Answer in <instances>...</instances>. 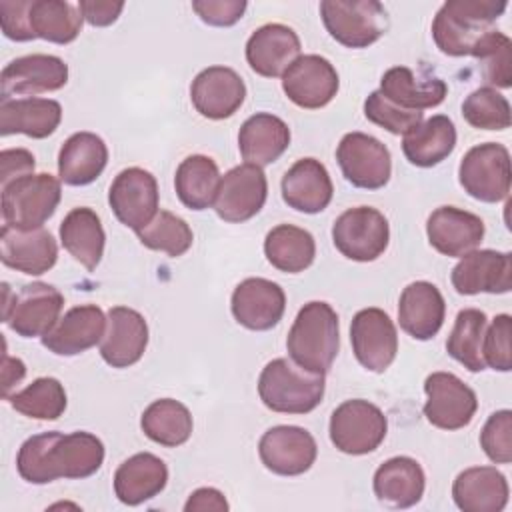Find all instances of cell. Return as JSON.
Segmentation results:
<instances>
[{"label": "cell", "mask_w": 512, "mask_h": 512, "mask_svg": "<svg viewBox=\"0 0 512 512\" xmlns=\"http://www.w3.org/2000/svg\"><path fill=\"white\" fill-rule=\"evenodd\" d=\"M0 260L16 272L40 276L56 264L58 244L44 228L20 230L4 224L0 230Z\"/></svg>", "instance_id": "obj_23"}, {"label": "cell", "mask_w": 512, "mask_h": 512, "mask_svg": "<svg viewBox=\"0 0 512 512\" xmlns=\"http://www.w3.org/2000/svg\"><path fill=\"white\" fill-rule=\"evenodd\" d=\"M192 414L190 410L174 400V398H160L146 406L140 418L142 432L156 444L166 448H176L188 442L192 436Z\"/></svg>", "instance_id": "obj_40"}, {"label": "cell", "mask_w": 512, "mask_h": 512, "mask_svg": "<svg viewBox=\"0 0 512 512\" xmlns=\"http://www.w3.org/2000/svg\"><path fill=\"white\" fill-rule=\"evenodd\" d=\"M444 316V296L432 282L416 280L402 290L398 300V322L408 336L416 340L434 338L444 324Z\"/></svg>", "instance_id": "obj_28"}, {"label": "cell", "mask_w": 512, "mask_h": 512, "mask_svg": "<svg viewBox=\"0 0 512 512\" xmlns=\"http://www.w3.org/2000/svg\"><path fill=\"white\" fill-rule=\"evenodd\" d=\"M36 160L26 148H4L0 152V186L10 184L22 176L34 174Z\"/></svg>", "instance_id": "obj_52"}, {"label": "cell", "mask_w": 512, "mask_h": 512, "mask_svg": "<svg viewBox=\"0 0 512 512\" xmlns=\"http://www.w3.org/2000/svg\"><path fill=\"white\" fill-rule=\"evenodd\" d=\"M300 48V38L290 26L278 22L264 24L246 42V62L256 74L278 78L300 56Z\"/></svg>", "instance_id": "obj_26"}, {"label": "cell", "mask_w": 512, "mask_h": 512, "mask_svg": "<svg viewBox=\"0 0 512 512\" xmlns=\"http://www.w3.org/2000/svg\"><path fill=\"white\" fill-rule=\"evenodd\" d=\"M60 242L64 250L86 270H96L106 244L100 216L86 206L72 208L60 224Z\"/></svg>", "instance_id": "obj_37"}, {"label": "cell", "mask_w": 512, "mask_h": 512, "mask_svg": "<svg viewBox=\"0 0 512 512\" xmlns=\"http://www.w3.org/2000/svg\"><path fill=\"white\" fill-rule=\"evenodd\" d=\"M328 430L332 444L340 452L362 456L374 452L384 442L388 420L376 404L354 398L334 408Z\"/></svg>", "instance_id": "obj_8"}, {"label": "cell", "mask_w": 512, "mask_h": 512, "mask_svg": "<svg viewBox=\"0 0 512 512\" xmlns=\"http://www.w3.org/2000/svg\"><path fill=\"white\" fill-rule=\"evenodd\" d=\"M104 444L92 432H42L22 442L16 470L30 484H48L58 478L82 480L100 470Z\"/></svg>", "instance_id": "obj_1"}, {"label": "cell", "mask_w": 512, "mask_h": 512, "mask_svg": "<svg viewBox=\"0 0 512 512\" xmlns=\"http://www.w3.org/2000/svg\"><path fill=\"white\" fill-rule=\"evenodd\" d=\"M246 98V84L228 66H208L196 74L190 100L196 112L208 120H224L238 112Z\"/></svg>", "instance_id": "obj_20"}, {"label": "cell", "mask_w": 512, "mask_h": 512, "mask_svg": "<svg viewBox=\"0 0 512 512\" xmlns=\"http://www.w3.org/2000/svg\"><path fill=\"white\" fill-rule=\"evenodd\" d=\"M480 446L494 464L512 462V412L498 410L488 416L480 432Z\"/></svg>", "instance_id": "obj_48"}, {"label": "cell", "mask_w": 512, "mask_h": 512, "mask_svg": "<svg viewBox=\"0 0 512 512\" xmlns=\"http://www.w3.org/2000/svg\"><path fill=\"white\" fill-rule=\"evenodd\" d=\"M106 330V316L96 304L70 308L50 332L42 336V346L56 356H76L96 346Z\"/></svg>", "instance_id": "obj_25"}, {"label": "cell", "mask_w": 512, "mask_h": 512, "mask_svg": "<svg viewBox=\"0 0 512 512\" xmlns=\"http://www.w3.org/2000/svg\"><path fill=\"white\" fill-rule=\"evenodd\" d=\"M32 0H2L0 2V26L8 40L14 42H28L34 40L30 28V10Z\"/></svg>", "instance_id": "obj_51"}, {"label": "cell", "mask_w": 512, "mask_h": 512, "mask_svg": "<svg viewBox=\"0 0 512 512\" xmlns=\"http://www.w3.org/2000/svg\"><path fill=\"white\" fill-rule=\"evenodd\" d=\"M108 204L124 226L138 232L158 212V182L144 168H124L110 184Z\"/></svg>", "instance_id": "obj_14"}, {"label": "cell", "mask_w": 512, "mask_h": 512, "mask_svg": "<svg viewBox=\"0 0 512 512\" xmlns=\"http://www.w3.org/2000/svg\"><path fill=\"white\" fill-rule=\"evenodd\" d=\"M328 34L346 48H368L388 30V12L376 0H322Z\"/></svg>", "instance_id": "obj_6"}, {"label": "cell", "mask_w": 512, "mask_h": 512, "mask_svg": "<svg viewBox=\"0 0 512 512\" xmlns=\"http://www.w3.org/2000/svg\"><path fill=\"white\" fill-rule=\"evenodd\" d=\"M62 198L60 180L48 172L28 174L2 186L4 224L20 230L42 228Z\"/></svg>", "instance_id": "obj_5"}, {"label": "cell", "mask_w": 512, "mask_h": 512, "mask_svg": "<svg viewBox=\"0 0 512 512\" xmlns=\"http://www.w3.org/2000/svg\"><path fill=\"white\" fill-rule=\"evenodd\" d=\"M426 420L440 430L468 426L478 410L476 392L452 372H432L424 380Z\"/></svg>", "instance_id": "obj_12"}, {"label": "cell", "mask_w": 512, "mask_h": 512, "mask_svg": "<svg viewBox=\"0 0 512 512\" xmlns=\"http://www.w3.org/2000/svg\"><path fill=\"white\" fill-rule=\"evenodd\" d=\"M364 116L372 124L388 130L390 134H406L424 118V114L418 110H404L392 104L388 98L382 96L380 90L370 92L364 100Z\"/></svg>", "instance_id": "obj_47"}, {"label": "cell", "mask_w": 512, "mask_h": 512, "mask_svg": "<svg viewBox=\"0 0 512 512\" xmlns=\"http://www.w3.org/2000/svg\"><path fill=\"white\" fill-rule=\"evenodd\" d=\"M78 8L82 12V18L96 28L110 26L118 20L120 12L124 10V2H112V0H80Z\"/></svg>", "instance_id": "obj_53"}, {"label": "cell", "mask_w": 512, "mask_h": 512, "mask_svg": "<svg viewBox=\"0 0 512 512\" xmlns=\"http://www.w3.org/2000/svg\"><path fill=\"white\" fill-rule=\"evenodd\" d=\"M380 92L404 110H426L444 102L448 86L440 78H420L408 66H392L380 78Z\"/></svg>", "instance_id": "obj_36"}, {"label": "cell", "mask_w": 512, "mask_h": 512, "mask_svg": "<svg viewBox=\"0 0 512 512\" xmlns=\"http://www.w3.org/2000/svg\"><path fill=\"white\" fill-rule=\"evenodd\" d=\"M456 146V126L444 116L436 114L410 128L402 138V152L406 160L418 168H432L446 160Z\"/></svg>", "instance_id": "obj_35"}, {"label": "cell", "mask_w": 512, "mask_h": 512, "mask_svg": "<svg viewBox=\"0 0 512 512\" xmlns=\"http://www.w3.org/2000/svg\"><path fill=\"white\" fill-rule=\"evenodd\" d=\"M508 480L496 466L462 470L452 484L454 504L464 512H500L508 504Z\"/></svg>", "instance_id": "obj_30"}, {"label": "cell", "mask_w": 512, "mask_h": 512, "mask_svg": "<svg viewBox=\"0 0 512 512\" xmlns=\"http://www.w3.org/2000/svg\"><path fill=\"white\" fill-rule=\"evenodd\" d=\"M282 200L304 214L322 212L334 194L332 178L326 166L316 158L296 160L280 182Z\"/></svg>", "instance_id": "obj_27"}, {"label": "cell", "mask_w": 512, "mask_h": 512, "mask_svg": "<svg viewBox=\"0 0 512 512\" xmlns=\"http://www.w3.org/2000/svg\"><path fill=\"white\" fill-rule=\"evenodd\" d=\"M336 160L344 178L356 188H384L392 174L390 150L364 132L344 134L336 148Z\"/></svg>", "instance_id": "obj_11"}, {"label": "cell", "mask_w": 512, "mask_h": 512, "mask_svg": "<svg viewBox=\"0 0 512 512\" xmlns=\"http://www.w3.org/2000/svg\"><path fill=\"white\" fill-rule=\"evenodd\" d=\"M62 120V106L52 98H8L0 102V134H24L36 140L56 132Z\"/></svg>", "instance_id": "obj_31"}, {"label": "cell", "mask_w": 512, "mask_h": 512, "mask_svg": "<svg viewBox=\"0 0 512 512\" xmlns=\"http://www.w3.org/2000/svg\"><path fill=\"white\" fill-rule=\"evenodd\" d=\"M244 0H194L192 10L208 26L226 28L236 24L246 12Z\"/></svg>", "instance_id": "obj_50"}, {"label": "cell", "mask_w": 512, "mask_h": 512, "mask_svg": "<svg viewBox=\"0 0 512 512\" xmlns=\"http://www.w3.org/2000/svg\"><path fill=\"white\" fill-rule=\"evenodd\" d=\"M504 0H448L432 22V38L442 54L474 56L494 22L506 12Z\"/></svg>", "instance_id": "obj_2"}, {"label": "cell", "mask_w": 512, "mask_h": 512, "mask_svg": "<svg viewBox=\"0 0 512 512\" xmlns=\"http://www.w3.org/2000/svg\"><path fill=\"white\" fill-rule=\"evenodd\" d=\"M4 308L2 320L22 338L44 336L60 320L64 308V296L58 288L46 282L24 284L18 294L10 300V288L4 282Z\"/></svg>", "instance_id": "obj_7"}, {"label": "cell", "mask_w": 512, "mask_h": 512, "mask_svg": "<svg viewBox=\"0 0 512 512\" xmlns=\"http://www.w3.org/2000/svg\"><path fill=\"white\" fill-rule=\"evenodd\" d=\"M26 376V366L20 358H12V356H6L2 358V394L4 398L10 396V388L16 386L22 378Z\"/></svg>", "instance_id": "obj_55"}, {"label": "cell", "mask_w": 512, "mask_h": 512, "mask_svg": "<svg viewBox=\"0 0 512 512\" xmlns=\"http://www.w3.org/2000/svg\"><path fill=\"white\" fill-rule=\"evenodd\" d=\"M340 348V324L336 310L322 300L304 304L286 338L290 360L308 372L326 374Z\"/></svg>", "instance_id": "obj_3"}, {"label": "cell", "mask_w": 512, "mask_h": 512, "mask_svg": "<svg viewBox=\"0 0 512 512\" xmlns=\"http://www.w3.org/2000/svg\"><path fill=\"white\" fill-rule=\"evenodd\" d=\"M106 162V142L94 132H76L58 152V176L68 186H86L104 172Z\"/></svg>", "instance_id": "obj_34"}, {"label": "cell", "mask_w": 512, "mask_h": 512, "mask_svg": "<svg viewBox=\"0 0 512 512\" xmlns=\"http://www.w3.org/2000/svg\"><path fill=\"white\" fill-rule=\"evenodd\" d=\"M268 196V180L260 166L240 164L230 168L218 184L214 212L224 222L240 224L256 216Z\"/></svg>", "instance_id": "obj_13"}, {"label": "cell", "mask_w": 512, "mask_h": 512, "mask_svg": "<svg viewBox=\"0 0 512 512\" xmlns=\"http://www.w3.org/2000/svg\"><path fill=\"white\" fill-rule=\"evenodd\" d=\"M168 482V468L162 458L138 452L126 458L114 472V494L126 506H138L158 496Z\"/></svg>", "instance_id": "obj_32"}, {"label": "cell", "mask_w": 512, "mask_h": 512, "mask_svg": "<svg viewBox=\"0 0 512 512\" xmlns=\"http://www.w3.org/2000/svg\"><path fill=\"white\" fill-rule=\"evenodd\" d=\"M186 512H206V510H216V512H226L228 510V502L224 498V494L216 488H198L194 490L186 504H184Z\"/></svg>", "instance_id": "obj_54"}, {"label": "cell", "mask_w": 512, "mask_h": 512, "mask_svg": "<svg viewBox=\"0 0 512 512\" xmlns=\"http://www.w3.org/2000/svg\"><path fill=\"white\" fill-rule=\"evenodd\" d=\"M68 64L52 54H28L8 62L0 74L2 100L22 94L54 92L66 86Z\"/></svg>", "instance_id": "obj_19"}, {"label": "cell", "mask_w": 512, "mask_h": 512, "mask_svg": "<svg viewBox=\"0 0 512 512\" xmlns=\"http://www.w3.org/2000/svg\"><path fill=\"white\" fill-rule=\"evenodd\" d=\"M484 222L480 216L456 208L440 206L426 222V236L434 250L450 258H462L476 250L484 238Z\"/></svg>", "instance_id": "obj_24"}, {"label": "cell", "mask_w": 512, "mask_h": 512, "mask_svg": "<svg viewBox=\"0 0 512 512\" xmlns=\"http://www.w3.org/2000/svg\"><path fill=\"white\" fill-rule=\"evenodd\" d=\"M350 342L356 360L370 372H384L396 358L398 332L380 308H362L350 324Z\"/></svg>", "instance_id": "obj_15"}, {"label": "cell", "mask_w": 512, "mask_h": 512, "mask_svg": "<svg viewBox=\"0 0 512 512\" xmlns=\"http://www.w3.org/2000/svg\"><path fill=\"white\" fill-rule=\"evenodd\" d=\"M462 116L478 130H506L510 126V104L496 88L482 86L466 96Z\"/></svg>", "instance_id": "obj_45"}, {"label": "cell", "mask_w": 512, "mask_h": 512, "mask_svg": "<svg viewBox=\"0 0 512 512\" xmlns=\"http://www.w3.org/2000/svg\"><path fill=\"white\" fill-rule=\"evenodd\" d=\"M290 146L288 124L268 112L252 114L238 132V150L246 164L268 166L276 162Z\"/></svg>", "instance_id": "obj_33"}, {"label": "cell", "mask_w": 512, "mask_h": 512, "mask_svg": "<svg viewBox=\"0 0 512 512\" xmlns=\"http://www.w3.org/2000/svg\"><path fill=\"white\" fill-rule=\"evenodd\" d=\"M474 58L480 60L482 76L488 84L496 88H510L512 86V40L492 30L484 36L478 44Z\"/></svg>", "instance_id": "obj_46"}, {"label": "cell", "mask_w": 512, "mask_h": 512, "mask_svg": "<svg viewBox=\"0 0 512 512\" xmlns=\"http://www.w3.org/2000/svg\"><path fill=\"white\" fill-rule=\"evenodd\" d=\"M452 286L462 296L480 292L506 294L512 288V254L498 250H472L464 254L450 274Z\"/></svg>", "instance_id": "obj_18"}, {"label": "cell", "mask_w": 512, "mask_h": 512, "mask_svg": "<svg viewBox=\"0 0 512 512\" xmlns=\"http://www.w3.org/2000/svg\"><path fill=\"white\" fill-rule=\"evenodd\" d=\"M230 310L240 326L264 332L282 320L286 310V294L282 286L272 280L246 278L234 288Z\"/></svg>", "instance_id": "obj_21"}, {"label": "cell", "mask_w": 512, "mask_h": 512, "mask_svg": "<svg viewBox=\"0 0 512 512\" xmlns=\"http://www.w3.org/2000/svg\"><path fill=\"white\" fill-rule=\"evenodd\" d=\"M372 488L380 504L388 508H410L422 500L426 476L418 460L394 456L376 468Z\"/></svg>", "instance_id": "obj_29"}, {"label": "cell", "mask_w": 512, "mask_h": 512, "mask_svg": "<svg viewBox=\"0 0 512 512\" xmlns=\"http://www.w3.org/2000/svg\"><path fill=\"white\" fill-rule=\"evenodd\" d=\"M148 346V324L144 316L128 306H112L100 340V356L112 368L136 364Z\"/></svg>", "instance_id": "obj_22"}, {"label": "cell", "mask_w": 512, "mask_h": 512, "mask_svg": "<svg viewBox=\"0 0 512 512\" xmlns=\"http://www.w3.org/2000/svg\"><path fill=\"white\" fill-rule=\"evenodd\" d=\"M332 242L348 260L372 262L388 248L390 226L386 216L372 206L348 208L332 224Z\"/></svg>", "instance_id": "obj_10"}, {"label": "cell", "mask_w": 512, "mask_h": 512, "mask_svg": "<svg viewBox=\"0 0 512 512\" xmlns=\"http://www.w3.org/2000/svg\"><path fill=\"white\" fill-rule=\"evenodd\" d=\"M258 456L266 470L278 476H300L316 462L318 446L306 428L280 424L262 434Z\"/></svg>", "instance_id": "obj_16"}, {"label": "cell", "mask_w": 512, "mask_h": 512, "mask_svg": "<svg viewBox=\"0 0 512 512\" xmlns=\"http://www.w3.org/2000/svg\"><path fill=\"white\" fill-rule=\"evenodd\" d=\"M512 318L510 314H498L484 332L482 356L486 366L498 372L512 370Z\"/></svg>", "instance_id": "obj_49"}, {"label": "cell", "mask_w": 512, "mask_h": 512, "mask_svg": "<svg viewBox=\"0 0 512 512\" xmlns=\"http://www.w3.org/2000/svg\"><path fill=\"white\" fill-rule=\"evenodd\" d=\"M510 178V152L498 142L470 148L458 166V180L464 192L488 204L508 198Z\"/></svg>", "instance_id": "obj_9"}, {"label": "cell", "mask_w": 512, "mask_h": 512, "mask_svg": "<svg viewBox=\"0 0 512 512\" xmlns=\"http://www.w3.org/2000/svg\"><path fill=\"white\" fill-rule=\"evenodd\" d=\"M136 234L142 246L156 252H164L172 258L186 254L194 240V234L188 222L168 210H158L156 216Z\"/></svg>", "instance_id": "obj_44"}, {"label": "cell", "mask_w": 512, "mask_h": 512, "mask_svg": "<svg viewBox=\"0 0 512 512\" xmlns=\"http://www.w3.org/2000/svg\"><path fill=\"white\" fill-rule=\"evenodd\" d=\"M324 374L308 372L288 358L270 360L258 378L262 404L280 414H308L324 398Z\"/></svg>", "instance_id": "obj_4"}, {"label": "cell", "mask_w": 512, "mask_h": 512, "mask_svg": "<svg viewBox=\"0 0 512 512\" xmlns=\"http://www.w3.org/2000/svg\"><path fill=\"white\" fill-rule=\"evenodd\" d=\"M8 402L22 416L36 420H58L66 410V390L60 380L42 376L24 390L8 396Z\"/></svg>", "instance_id": "obj_43"}, {"label": "cell", "mask_w": 512, "mask_h": 512, "mask_svg": "<svg viewBox=\"0 0 512 512\" xmlns=\"http://www.w3.org/2000/svg\"><path fill=\"white\" fill-rule=\"evenodd\" d=\"M218 164L204 154L184 158L174 176V186L180 202L190 210H206L214 204L220 184Z\"/></svg>", "instance_id": "obj_39"}, {"label": "cell", "mask_w": 512, "mask_h": 512, "mask_svg": "<svg viewBox=\"0 0 512 512\" xmlns=\"http://www.w3.org/2000/svg\"><path fill=\"white\" fill-rule=\"evenodd\" d=\"M266 260L280 272H304L316 256L314 236L294 224H278L264 238Z\"/></svg>", "instance_id": "obj_38"}, {"label": "cell", "mask_w": 512, "mask_h": 512, "mask_svg": "<svg viewBox=\"0 0 512 512\" xmlns=\"http://www.w3.org/2000/svg\"><path fill=\"white\" fill-rule=\"evenodd\" d=\"M28 18L34 38H42L52 44L74 42L84 20L78 4H70L66 0H32Z\"/></svg>", "instance_id": "obj_41"}, {"label": "cell", "mask_w": 512, "mask_h": 512, "mask_svg": "<svg viewBox=\"0 0 512 512\" xmlns=\"http://www.w3.org/2000/svg\"><path fill=\"white\" fill-rule=\"evenodd\" d=\"M340 86L338 72L320 54L298 56L282 74V90L290 102L306 110L324 108Z\"/></svg>", "instance_id": "obj_17"}, {"label": "cell", "mask_w": 512, "mask_h": 512, "mask_svg": "<svg viewBox=\"0 0 512 512\" xmlns=\"http://www.w3.org/2000/svg\"><path fill=\"white\" fill-rule=\"evenodd\" d=\"M488 318L478 308H464L456 314L452 332L446 340V352L470 372H482L486 368L482 356L484 332Z\"/></svg>", "instance_id": "obj_42"}]
</instances>
